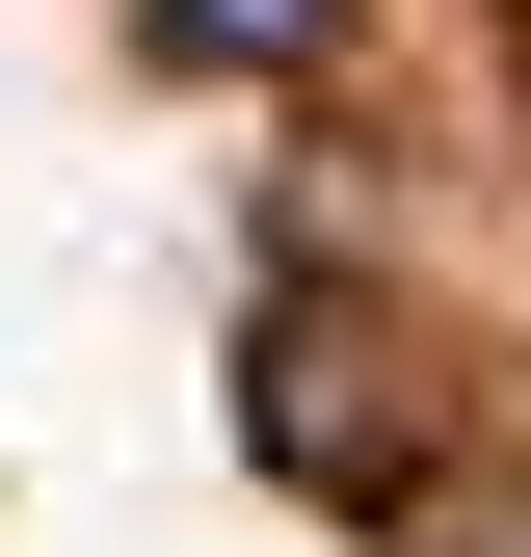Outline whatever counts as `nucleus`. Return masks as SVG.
Masks as SVG:
<instances>
[{"mask_svg": "<svg viewBox=\"0 0 531 557\" xmlns=\"http://www.w3.org/2000/svg\"><path fill=\"white\" fill-rule=\"evenodd\" d=\"M425 557H531V478H479V505L425 478Z\"/></svg>", "mask_w": 531, "mask_h": 557, "instance_id": "obj_3", "label": "nucleus"}, {"mask_svg": "<svg viewBox=\"0 0 531 557\" xmlns=\"http://www.w3.org/2000/svg\"><path fill=\"white\" fill-rule=\"evenodd\" d=\"M346 27H372V0H133V53H160V81H319Z\"/></svg>", "mask_w": 531, "mask_h": 557, "instance_id": "obj_2", "label": "nucleus"}, {"mask_svg": "<svg viewBox=\"0 0 531 557\" xmlns=\"http://www.w3.org/2000/svg\"><path fill=\"white\" fill-rule=\"evenodd\" d=\"M239 451L293 478V505H346V531H425V478H452V345H425V293L266 265V293H239Z\"/></svg>", "mask_w": 531, "mask_h": 557, "instance_id": "obj_1", "label": "nucleus"}]
</instances>
